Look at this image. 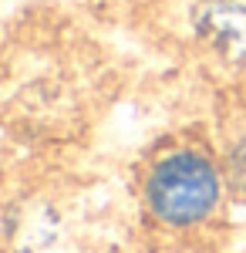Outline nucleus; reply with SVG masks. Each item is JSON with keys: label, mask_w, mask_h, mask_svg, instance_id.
<instances>
[{"label": "nucleus", "mask_w": 246, "mask_h": 253, "mask_svg": "<svg viewBox=\"0 0 246 253\" xmlns=\"http://www.w3.org/2000/svg\"><path fill=\"white\" fill-rule=\"evenodd\" d=\"M229 186L219 156L199 145H179L155 159L145 172V210L169 230L203 226L223 210Z\"/></svg>", "instance_id": "f257e3e1"}, {"label": "nucleus", "mask_w": 246, "mask_h": 253, "mask_svg": "<svg viewBox=\"0 0 246 253\" xmlns=\"http://www.w3.org/2000/svg\"><path fill=\"white\" fill-rule=\"evenodd\" d=\"M219 162H223V172H226L229 193L246 196V125L236 128V132L226 138V145H223V152H219Z\"/></svg>", "instance_id": "7ed1b4c3"}, {"label": "nucleus", "mask_w": 246, "mask_h": 253, "mask_svg": "<svg viewBox=\"0 0 246 253\" xmlns=\"http://www.w3.org/2000/svg\"><path fill=\"white\" fill-rule=\"evenodd\" d=\"M189 24L209 58L246 75V0H196Z\"/></svg>", "instance_id": "f03ea898"}]
</instances>
